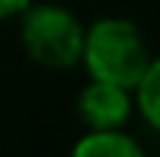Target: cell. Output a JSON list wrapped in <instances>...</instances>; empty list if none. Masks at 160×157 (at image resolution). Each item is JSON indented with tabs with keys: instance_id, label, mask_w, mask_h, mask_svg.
I'll list each match as a JSON object with an SVG mask.
<instances>
[{
	"instance_id": "3957f363",
	"label": "cell",
	"mask_w": 160,
	"mask_h": 157,
	"mask_svg": "<svg viewBox=\"0 0 160 157\" xmlns=\"http://www.w3.org/2000/svg\"><path fill=\"white\" fill-rule=\"evenodd\" d=\"M77 114L86 123V129H120L132 114L129 89L89 77V83L77 96Z\"/></svg>"
},
{
	"instance_id": "277c9868",
	"label": "cell",
	"mask_w": 160,
	"mask_h": 157,
	"mask_svg": "<svg viewBox=\"0 0 160 157\" xmlns=\"http://www.w3.org/2000/svg\"><path fill=\"white\" fill-rule=\"evenodd\" d=\"M71 157H145V151L120 126V129H89L74 142Z\"/></svg>"
},
{
	"instance_id": "6da1fadb",
	"label": "cell",
	"mask_w": 160,
	"mask_h": 157,
	"mask_svg": "<svg viewBox=\"0 0 160 157\" xmlns=\"http://www.w3.org/2000/svg\"><path fill=\"white\" fill-rule=\"evenodd\" d=\"M80 62L92 80L117 83L132 93V86L139 83L151 62V49L139 25L120 16H105L83 31Z\"/></svg>"
},
{
	"instance_id": "5b68a950",
	"label": "cell",
	"mask_w": 160,
	"mask_h": 157,
	"mask_svg": "<svg viewBox=\"0 0 160 157\" xmlns=\"http://www.w3.org/2000/svg\"><path fill=\"white\" fill-rule=\"evenodd\" d=\"M132 93H136V108H139L142 120L160 133V56L148 62L145 74L132 86Z\"/></svg>"
},
{
	"instance_id": "8992f818",
	"label": "cell",
	"mask_w": 160,
	"mask_h": 157,
	"mask_svg": "<svg viewBox=\"0 0 160 157\" xmlns=\"http://www.w3.org/2000/svg\"><path fill=\"white\" fill-rule=\"evenodd\" d=\"M31 3L34 0H0V22L3 19H19Z\"/></svg>"
},
{
	"instance_id": "7a4b0ae2",
	"label": "cell",
	"mask_w": 160,
	"mask_h": 157,
	"mask_svg": "<svg viewBox=\"0 0 160 157\" xmlns=\"http://www.w3.org/2000/svg\"><path fill=\"white\" fill-rule=\"evenodd\" d=\"M83 25L59 3H31L19 16V40L25 56L49 71H71L80 65Z\"/></svg>"
}]
</instances>
